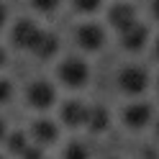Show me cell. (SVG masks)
I'll list each match as a JSON object with an SVG mask.
<instances>
[{"label":"cell","mask_w":159,"mask_h":159,"mask_svg":"<svg viewBox=\"0 0 159 159\" xmlns=\"http://www.w3.org/2000/svg\"><path fill=\"white\" fill-rule=\"evenodd\" d=\"M57 80L69 90H77V87H85L87 80H90V67H87L85 59L80 57H67L64 62H59L57 67Z\"/></svg>","instance_id":"obj_1"},{"label":"cell","mask_w":159,"mask_h":159,"mask_svg":"<svg viewBox=\"0 0 159 159\" xmlns=\"http://www.w3.org/2000/svg\"><path fill=\"white\" fill-rule=\"evenodd\" d=\"M116 82H118V90L126 95H141L149 87V72L139 64H128L118 72Z\"/></svg>","instance_id":"obj_2"},{"label":"cell","mask_w":159,"mask_h":159,"mask_svg":"<svg viewBox=\"0 0 159 159\" xmlns=\"http://www.w3.org/2000/svg\"><path fill=\"white\" fill-rule=\"evenodd\" d=\"M26 103L36 111H49L57 103V87L49 80H34L26 90Z\"/></svg>","instance_id":"obj_3"},{"label":"cell","mask_w":159,"mask_h":159,"mask_svg":"<svg viewBox=\"0 0 159 159\" xmlns=\"http://www.w3.org/2000/svg\"><path fill=\"white\" fill-rule=\"evenodd\" d=\"M75 44L82 52H100L105 46V28L100 23H80L75 28Z\"/></svg>","instance_id":"obj_4"},{"label":"cell","mask_w":159,"mask_h":159,"mask_svg":"<svg viewBox=\"0 0 159 159\" xmlns=\"http://www.w3.org/2000/svg\"><path fill=\"white\" fill-rule=\"evenodd\" d=\"M39 36H41V28H39L31 18H21V21H16L13 31H11V39L18 49H26V52H31L34 44L39 41Z\"/></svg>","instance_id":"obj_5"},{"label":"cell","mask_w":159,"mask_h":159,"mask_svg":"<svg viewBox=\"0 0 159 159\" xmlns=\"http://www.w3.org/2000/svg\"><path fill=\"white\" fill-rule=\"evenodd\" d=\"M152 105L149 103H131L123 108V123L126 128H131V131H141V128H146L149 123H152Z\"/></svg>","instance_id":"obj_6"},{"label":"cell","mask_w":159,"mask_h":159,"mask_svg":"<svg viewBox=\"0 0 159 159\" xmlns=\"http://www.w3.org/2000/svg\"><path fill=\"white\" fill-rule=\"evenodd\" d=\"M87 113H90V105H85L82 100H67L59 108V118L69 128H82L87 123Z\"/></svg>","instance_id":"obj_7"},{"label":"cell","mask_w":159,"mask_h":159,"mask_svg":"<svg viewBox=\"0 0 159 159\" xmlns=\"http://www.w3.org/2000/svg\"><path fill=\"white\" fill-rule=\"evenodd\" d=\"M28 136H31V141L39 144V146H52L59 139V126L54 121H49V118H39V121L31 123Z\"/></svg>","instance_id":"obj_8"},{"label":"cell","mask_w":159,"mask_h":159,"mask_svg":"<svg viewBox=\"0 0 159 159\" xmlns=\"http://www.w3.org/2000/svg\"><path fill=\"white\" fill-rule=\"evenodd\" d=\"M108 23H111L116 31L121 34L123 28L139 23V18H136V8H134V5H128V3H116V5H111V11H108Z\"/></svg>","instance_id":"obj_9"},{"label":"cell","mask_w":159,"mask_h":159,"mask_svg":"<svg viewBox=\"0 0 159 159\" xmlns=\"http://www.w3.org/2000/svg\"><path fill=\"white\" fill-rule=\"evenodd\" d=\"M118 36H121V46L126 52H141L149 41V28L144 23H134V26L123 28Z\"/></svg>","instance_id":"obj_10"},{"label":"cell","mask_w":159,"mask_h":159,"mask_svg":"<svg viewBox=\"0 0 159 159\" xmlns=\"http://www.w3.org/2000/svg\"><path fill=\"white\" fill-rule=\"evenodd\" d=\"M59 52V39L54 34H49V31H41V36H39V41L34 44L31 49V54L36 59H41V62H49V59H54Z\"/></svg>","instance_id":"obj_11"},{"label":"cell","mask_w":159,"mask_h":159,"mask_svg":"<svg viewBox=\"0 0 159 159\" xmlns=\"http://www.w3.org/2000/svg\"><path fill=\"white\" fill-rule=\"evenodd\" d=\"M108 126H111V113H108V108L105 105H90L85 128H87V131H93V134H103Z\"/></svg>","instance_id":"obj_12"},{"label":"cell","mask_w":159,"mask_h":159,"mask_svg":"<svg viewBox=\"0 0 159 159\" xmlns=\"http://www.w3.org/2000/svg\"><path fill=\"white\" fill-rule=\"evenodd\" d=\"M28 134H23V131H13V134H8V139H5V146H8V152H11L13 157H21L23 152L31 144H28Z\"/></svg>","instance_id":"obj_13"},{"label":"cell","mask_w":159,"mask_h":159,"mask_svg":"<svg viewBox=\"0 0 159 159\" xmlns=\"http://www.w3.org/2000/svg\"><path fill=\"white\" fill-rule=\"evenodd\" d=\"M62 159H90V149H87L85 144H80V141H69L64 146Z\"/></svg>","instance_id":"obj_14"},{"label":"cell","mask_w":159,"mask_h":159,"mask_svg":"<svg viewBox=\"0 0 159 159\" xmlns=\"http://www.w3.org/2000/svg\"><path fill=\"white\" fill-rule=\"evenodd\" d=\"M100 5H103V0H72V8L77 13H95V11H100Z\"/></svg>","instance_id":"obj_15"},{"label":"cell","mask_w":159,"mask_h":159,"mask_svg":"<svg viewBox=\"0 0 159 159\" xmlns=\"http://www.w3.org/2000/svg\"><path fill=\"white\" fill-rule=\"evenodd\" d=\"M59 3H62V0H31L34 11H39V13H52V11L59 8Z\"/></svg>","instance_id":"obj_16"},{"label":"cell","mask_w":159,"mask_h":159,"mask_svg":"<svg viewBox=\"0 0 159 159\" xmlns=\"http://www.w3.org/2000/svg\"><path fill=\"white\" fill-rule=\"evenodd\" d=\"M11 98H13V85L8 82V80H3V77H0V105L11 103Z\"/></svg>","instance_id":"obj_17"},{"label":"cell","mask_w":159,"mask_h":159,"mask_svg":"<svg viewBox=\"0 0 159 159\" xmlns=\"http://www.w3.org/2000/svg\"><path fill=\"white\" fill-rule=\"evenodd\" d=\"M21 159H44V146H39V144H31L26 149V152L21 154Z\"/></svg>","instance_id":"obj_18"},{"label":"cell","mask_w":159,"mask_h":159,"mask_svg":"<svg viewBox=\"0 0 159 159\" xmlns=\"http://www.w3.org/2000/svg\"><path fill=\"white\" fill-rule=\"evenodd\" d=\"M5 139H8V126H5L3 118H0V144H5Z\"/></svg>","instance_id":"obj_19"},{"label":"cell","mask_w":159,"mask_h":159,"mask_svg":"<svg viewBox=\"0 0 159 159\" xmlns=\"http://www.w3.org/2000/svg\"><path fill=\"white\" fill-rule=\"evenodd\" d=\"M5 21H8V8H5L3 3H0V28L5 26Z\"/></svg>","instance_id":"obj_20"},{"label":"cell","mask_w":159,"mask_h":159,"mask_svg":"<svg viewBox=\"0 0 159 159\" xmlns=\"http://www.w3.org/2000/svg\"><path fill=\"white\" fill-rule=\"evenodd\" d=\"M152 13H154V18L159 21V0H154V3H152Z\"/></svg>","instance_id":"obj_21"},{"label":"cell","mask_w":159,"mask_h":159,"mask_svg":"<svg viewBox=\"0 0 159 159\" xmlns=\"http://www.w3.org/2000/svg\"><path fill=\"white\" fill-rule=\"evenodd\" d=\"M5 62H8V54H5V49L0 46V67H5Z\"/></svg>","instance_id":"obj_22"},{"label":"cell","mask_w":159,"mask_h":159,"mask_svg":"<svg viewBox=\"0 0 159 159\" xmlns=\"http://www.w3.org/2000/svg\"><path fill=\"white\" fill-rule=\"evenodd\" d=\"M154 54H157V59H159V36H157V41H154Z\"/></svg>","instance_id":"obj_23"},{"label":"cell","mask_w":159,"mask_h":159,"mask_svg":"<svg viewBox=\"0 0 159 159\" xmlns=\"http://www.w3.org/2000/svg\"><path fill=\"white\" fill-rule=\"evenodd\" d=\"M157 136H159V126H157Z\"/></svg>","instance_id":"obj_24"},{"label":"cell","mask_w":159,"mask_h":159,"mask_svg":"<svg viewBox=\"0 0 159 159\" xmlns=\"http://www.w3.org/2000/svg\"><path fill=\"white\" fill-rule=\"evenodd\" d=\"M157 87H159V80H157Z\"/></svg>","instance_id":"obj_25"}]
</instances>
